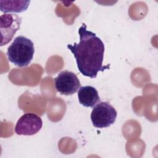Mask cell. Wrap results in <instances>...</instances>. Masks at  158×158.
Instances as JSON below:
<instances>
[{"label":"cell","mask_w":158,"mask_h":158,"mask_svg":"<svg viewBox=\"0 0 158 158\" xmlns=\"http://www.w3.org/2000/svg\"><path fill=\"white\" fill-rule=\"evenodd\" d=\"M79 102L87 107H94L101 102L97 89L91 86L80 87L78 91Z\"/></svg>","instance_id":"7"},{"label":"cell","mask_w":158,"mask_h":158,"mask_svg":"<svg viewBox=\"0 0 158 158\" xmlns=\"http://www.w3.org/2000/svg\"><path fill=\"white\" fill-rule=\"evenodd\" d=\"M22 18L15 14H4L0 17L1 44L2 46L9 43L19 30Z\"/></svg>","instance_id":"4"},{"label":"cell","mask_w":158,"mask_h":158,"mask_svg":"<svg viewBox=\"0 0 158 158\" xmlns=\"http://www.w3.org/2000/svg\"><path fill=\"white\" fill-rule=\"evenodd\" d=\"M42 126L43 121L40 116L33 113H27L18 120L15 132L18 135L31 136L38 133Z\"/></svg>","instance_id":"6"},{"label":"cell","mask_w":158,"mask_h":158,"mask_svg":"<svg viewBox=\"0 0 158 158\" xmlns=\"http://www.w3.org/2000/svg\"><path fill=\"white\" fill-rule=\"evenodd\" d=\"M30 1H0L1 11L4 13L17 12L20 13L25 11L29 4Z\"/></svg>","instance_id":"8"},{"label":"cell","mask_w":158,"mask_h":158,"mask_svg":"<svg viewBox=\"0 0 158 158\" xmlns=\"http://www.w3.org/2000/svg\"><path fill=\"white\" fill-rule=\"evenodd\" d=\"M34 44L23 36H17L7 50L9 61L19 67L28 65L33 57Z\"/></svg>","instance_id":"2"},{"label":"cell","mask_w":158,"mask_h":158,"mask_svg":"<svg viewBox=\"0 0 158 158\" xmlns=\"http://www.w3.org/2000/svg\"><path fill=\"white\" fill-rule=\"evenodd\" d=\"M117 111L107 102H100L94 107L91 114V120L94 127L106 128L113 124L117 118Z\"/></svg>","instance_id":"3"},{"label":"cell","mask_w":158,"mask_h":158,"mask_svg":"<svg viewBox=\"0 0 158 158\" xmlns=\"http://www.w3.org/2000/svg\"><path fill=\"white\" fill-rule=\"evenodd\" d=\"M56 90L63 95H72L76 93L81 87L80 80L74 73L64 70L60 72L54 78Z\"/></svg>","instance_id":"5"},{"label":"cell","mask_w":158,"mask_h":158,"mask_svg":"<svg viewBox=\"0 0 158 158\" xmlns=\"http://www.w3.org/2000/svg\"><path fill=\"white\" fill-rule=\"evenodd\" d=\"M80 41L67 44V48L73 53L80 72L84 76L94 78L99 72H103L109 65H102L104 44L96 33L86 30L83 23L78 29Z\"/></svg>","instance_id":"1"}]
</instances>
